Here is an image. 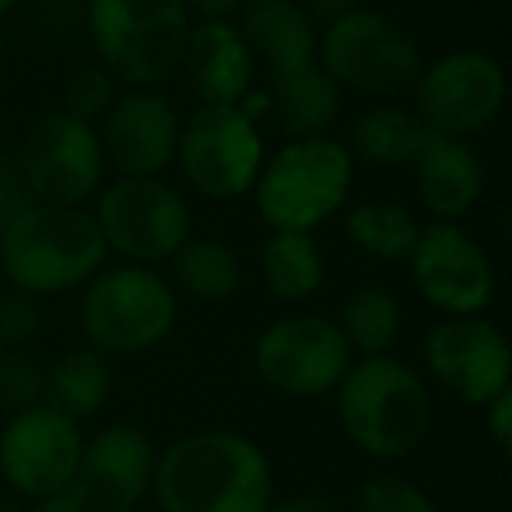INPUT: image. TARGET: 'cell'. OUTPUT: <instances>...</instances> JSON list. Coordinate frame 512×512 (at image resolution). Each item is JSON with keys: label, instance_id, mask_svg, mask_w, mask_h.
I'll list each match as a JSON object with an SVG mask.
<instances>
[{"label": "cell", "instance_id": "obj_8", "mask_svg": "<svg viewBox=\"0 0 512 512\" xmlns=\"http://www.w3.org/2000/svg\"><path fill=\"white\" fill-rule=\"evenodd\" d=\"M99 232L130 264H162L190 235V211L176 186L158 176H123L99 200Z\"/></svg>", "mask_w": 512, "mask_h": 512}, {"label": "cell", "instance_id": "obj_11", "mask_svg": "<svg viewBox=\"0 0 512 512\" xmlns=\"http://www.w3.org/2000/svg\"><path fill=\"white\" fill-rule=\"evenodd\" d=\"M39 204L81 207L102 183V141L92 123L71 113H46L25 137L18 155Z\"/></svg>", "mask_w": 512, "mask_h": 512}, {"label": "cell", "instance_id": "obj_30", "mask_svg": "<svg viewBox=\"0 0 512 512\" xmlns=\"http://www.w3.org/2000/svg\"><path fill=\"white\" fill-rule=\"evenodd\" d=\"M116 102V78L102 67H81L71 81H67V109L64 113L78 116V120L92 123L109 113Z\"/></svg>", "mask_w": 512, "mask_h": 512}, {"label": "cell", "instance_id": "obj_17", "mask_svg": "<svg viewBox=\"0 0 512 512\" xmlns=\"http://www.w3.org/2000/svg\"><path fill=\"white\" fill-rule=\"evenodd\" d=\"M179 120L158 92H130L113 102L102 127V151L123 176H158L176 158Z\"/></svg>", "mask_w": 512, "mask_h": 512}, {"label": "cell", "instance_id": "obj_23", "mask_svg": "<svg viewBox=\"0 0 512 512\" xmlns=\"http://www.w3.org/2000/svg\"><path fill=\"white\" fill-rule=\"evenodd\" d=\"M43 393L46 407L60 411L64 418H92L109 397V365L102 351L78 348L64 355L50 369V376H43Z\"/></svg>", "mask_w": 512, "mask_h": 512}, {"label": "cell", "instance_id": "obj_6", "mask_svg": "<svg viewBox=\"0 0 512 512\" xmlns=\"http://www.w3.org/2000/svg\"><path fill=\"white\" fill-rule=\"evenodd\" d=\"M323 71L344 88L376 99H397L411 92L421 67L414 39L379 11L355 8L327 25L320 43Z\"/></svg>", "mask_w": 512, "mask_h": 512}, {"label": "cell", "instance_id": "obj_2", "mask_svg": "<svg viewBox=\"0 0 512 512\" xmlns=\"http://www.w3.org/2000/svg\"><path fill=\"white\" fill-rule=\"evenodd\" d=\"M337 414L358 449L397 460L414 453L432 428V397L411 365L365 355L337 383Z\"/></svg>", "mask_w": 512, "mask_h": 512}, {"label": "cell", "instance_id": "obj_20", "mask_svg": "<svg viewBox=\"0 0 512 512\" xmlns=\"http://www.w3.org/2000/svg\"><path fill=\"white\" fill-rule=\"evenodd\" d=\"M239 36L271 74L316 64V22L295 0H246Z\"/></svg>", "mask_w": 512, "mask_h": 512}, {"label": "cell", "instance_id": "obj_29", "mask_svg": "<svg viewBox=\"0 0 512 512\" xmlns=\"http://www.w3.org/2000/svg\"><path fill=\"white\" fill-rule=\"evenodd\" d=\"M43 397V369L25 351H0V407L25 411Z\"/></svg>", "mask_w": 512, "mask_h": 512}, {"label": "cell", "instance_id": "obj_27", "mask_svg": "<svg viewBox=\"0 0 512 512\" xmlns=\"http://www.w3.org/2000/svg\"><path fill=\"white\" fill-rule=\"evenodd\" d=\"M341 334L362 355H386L400 334V302L379 285H365L344 302Z\"/></svg>", "mask_w": 512, "mask_h": 512}, {"label": "cell", "instance_id": "obj_36", "mask_svg": "<svg viewBox=\"0 0 512 512\" xmlns=\"http://www.w3.org/2000/svg\"><path fill=\"white\" fill-rule=\"evenodd\" d=\"M267 512H344L337 502L320 495H299V498H285L278 505H267Z\"/></svg>", "mask_w": 512, "mask_h": 512}, {"label": "cell", "instance_id": "obj_16", "mask_svg": "<svg viewBox=\"0 0 512 512\" xmlns=\"http://www.w3.org/2000/svg\"><path fill=\"white\" fill-rule=\"evenodd\" d=\"M155 474V446L134 425H109L81 446L74 495L88 512H134Z\"/></svg>", "mask_w": 512, "mask_h": 512}, {"label": "cell", "instance_id": "obj_21", "mask_svg": "<svg viewBox=\"0 0 512 512\" xmlns=\"http://www.w3.org/2000/svg\"><path fill=\"white\" fill-rule=\"evenodd\" d=\"M271 106L278 123L295 141L302 137H323L341 109V85L323 67L306 64L292 71H274L271 78Z\"/></svg>", "mask_w": 512, "mask_h": 512}, {"label": "cell", "instance_id": "obj_37", "mask_svg": "<svg viewBox=\"0 0 512 512\" xmlns=\"http://www.w3.org/2000/svg\"><path fill=\"white\" fill-rule=\"evenodd\" d=\"M242 4H246V0H186V8L197 11L204 22H225V18L235 15Z\"/></svg>", "mask_w": 512, "mask_h": 512}, {"label": "cell", "instance_id": "obj_10", "mask_svg": "<svg viewBox=\"0 0 512 512\" xmlns=\"http://www.w3.org/2000/svg\"><path fill=\"white\" fill-rule=\"evenodd\" d=\"M414 116L439 137L484 130L505 102V74L488 53L456 50L435 60L414 81Z\"/></svg>", "mask_w": 512, "mask_h": 512}, {"label": "cell", "instance_id": "obj_38", "mask_svg": "<svg viewBox=\"0 0 512 512\" xmlns=\"http://www.w3.org/2000/svg\"><path fill=\"white\" fill-rule=\"evenodd\" d=\"M18 4H22V0H0V15H8V11L18 8Z\"/></svg>", "mask_w": 512, "mask_h": 512}, {"label": "cell", "instance_id": "obj_18", "mask_svg": "<svg viewBox=\"0 0 512 512\" xmlns=\"http://www.w3.org/2000/svg\"><path fill=\"white\" fill-rule=\"evenodd\" d=\"M183 67L204 106H239L253 85V53L228 22H200L190 29Z\"/></svg>", "mask_w": 512, "mask_h": 512}, {"label": "cell", "instance_id": "obj_1", "mask_svg": "<svg viewBox=\"0 0 512 512\" xmlns=\"http://www.w3.org/2000/svg\"><path fill=\"white\" fill-rule=\"evenodd\" d=\"M155 495L165 512H267L271 463L249 439L200 432L155 460Z\"/></svg>", "mask_w": 512, "mask_h": 512}, {"label": "cell", "instance_id": "obj_7", "mask_svg": "<svg viewBox=\"0 0 512 512\" xmlns=\"http://www.w3.org/2000/svg\"><path fill=\"white\" fill-rule=\"evenodd\" d=\"M176 323V295L141 264L116 267L92 281L81 302V327L95 351L137 355L165 341Z\"/></svg>", "mask_w": 512, "mask_h": 512}, {"label": "cell", "instance_id": "obj_9", "mask_svg": "<svg viewBox=\"0 0 512 512\" xmlns=\"http://www.w3.org/2000/svg\"><path fill=\"white\" fill-rule=\"evenodd\" d=\"M179 165L193 190L211 200L242 197L260 176L264 144L239 106H200L179 130Z\"/></svg>", "mask_w": 512, "mask_h": 512}, {"label": "cell", "instance_id": "obj_39", "mask_svg": "<svg viewBox=\"0 0 512 512\" xmlns=\"http://www.w3.org/2000/svg\"><path fill=\"white\" fill-rule=\"evenodd\" d=\"M0 60H4V36H0Z\"/></svg>", "mask_w": 512, "mask_h": 512}, {"label": "cell", "instance_id": "obj_33", "mask_svg": "<svg viewBox=\"0 0 512 512\" xmlns=\"http://www.w3.org/2000/svg\"><path fill=\"white\" fill-rule=\"evenodd\" d=\"M484 418H488V432L495 439L498 453H509L512 449V386H505L502 393L484 404Z\"/></svg>", "mask_w": 512, "mask_h": 512}, {"label": "cell", "instance_id": "obj_26", "mask_svg": "<svg viewBox=\"0 0 512 512\" xmlns=\"http://www.w3.org/2000/svg\"><path fill=\"white\" fill-rule=\"evenodd\" d=\"M172 260H176L179 288L200 302H225L239 288V260L218 239L183 242Z\"/></svg>", "mask_w": 512, "mask_h": 512}, {"label": "cell", "instance_id": "obj_14", "mask_svg": "<svg viewBox=\"0 0 512 512\" xmlns=\"http://www.w3.org/2000/svg\"><path fill=\"white\" fill-rule=\"evenodd\" d=\"M407 260L418 292L442 313L474 316L491 302L495 274L484 249L463 228L449 221L421 228Z\"/></svg>", "mask_w": 512, "mask_h": 512}, {"label": "cell", "instance_id": "obj_19", "mask_svg": "<svg viewBox=\"0 0 512 512\" xmlns=\"http://www.w3.org/2000/svg\"><path fill=\"white\" fill-rule=\"evenodd\" d=\"M421 204L439 218H463L484 190L481 158L460 137L428 134L421 155L414 158Z\"/></svg>", "mask_w": 512, "mask_h": 512}, {"label": "cell", "instance_id": "obj_35", "mask_svg": "<svg viewBox=\"0 0 512 512\" xmlns=\"http://www.w3.org/2000/svg\"><path fill=\"white\" fill-rule=\"evenodd\" d=\"M29 512H88V509L81 505V498L74 495V488H64V491H53V495L32 498Z\"/></svg>", "mask_w": 512, "mask_h": 512}, {"label": "cell", "instance_id": "obj_3", "mask_svg": "<svg viewBox=\"0 0 512 512\" xmlns=\"http://www.w3.org/2000/svg\"><path fill=\"white\" fill-rule=\"evenodd\" d=\"M106 239L81 207L32 204L0 232V271L29 295L78 288L99 271Z\"/></svg>", "mask_w": 512, "mask_h": 512}, {"label": "cell", "instance_id": "obj_25", "mask_svg": "<svg viewBox=\"0 0 512 512\" xmlns=\"http://www.w3.org/2000/svg\"><path fill=\"white\" fill-rule=\"evenodd\" d=\"M421 225L414 214L390 200H369L348 211V235L362 253L376 256V260H407L418 242Z\"/></svg>", "mask_w": 512, "mask_h": 512}, {"label": "cell", "instance_id": "obj_28", "mask_svg": "<svg viewBox=\"0 0 512 512\" xmlns=\"http://www.w3.org/2000/svg\"><path fill=\"white\" fill-rule=\"evenodd\" d=\"M351 512H439L435 502L411 481L400 477H372L358 488Z\"/></svg>", "mask_w": 512, "mask_h": 512}, {"label": "cell", "instance_id": "obj_34", "mask_svg": "<svg viewBox=\"0 0 512 512\" xmlns=\"http://www.w3.org/2000/svg\"><path fill=\"white\" fill-rule=\"evenodd\" d=\"M306 8V15L313 18V22H337V18H344L348 11H355V8H362L358 0H306L302 4Z\"/></svg>", "mask_w": 512, "mask_h": 512}, {"label": "cell", "instance_id": "obj_15", "mask_svg": "<svg viewBox=\"0 0 512 512\" xmlns=\"http://www.w3.org/2000/svg\"><path fill=\"white\" fill-rule=\"evenodd\" d=\"M428 372L453 397L470 407H484L509 386V344L477 316H449L428 330L425 341Z\"/></svg>", "mask_w": 512, "mask_h": 512}, {"label": "cell", "instance_id": "obj_13", "mask_svg": "<svg viewBox=\"0 0 512 512\" xmlns=\"http://www.w3.org/2000/svg\"><path fill=\"white\" fill-rule=\"evenodd\" d=\"M78 425L46 404L25 407L0 435V470L25 498H43L71 488L81 460Z\"/></svg>", "mask_w": 512, "mask_h": 512}, {"label": "cell", "instance_id": "obj_5", "mask_svg": "<svg viewBox=\"0 0 512 512\" xmlns=\"http://www.w3.org/2000/svg\"><path fill=\"white\" fill-rule=\"evenodd\" d=\"M256 207L278 232H309L344 204L351 190V151L330 137H302L256 176Z\"/></svg>", "mask_w": 512, "mask_h": 512}, {"label": "cell", "instance_id": "obj_31", "mask_svg": "<svg viewBox=\"0 0 512 512\" xmlns=\"http://www.w3.org/2000/svg\"><path fill=\"white\" fill-rule=\"evenodd\" d=\"M39 327H43V316H39L36 295L22 292V288L0 295V348L4 344L22 348L39 334Z\"/></svg>", "mask_w": 512, "mask_h": 512}, {"label": "cell", "instance_id": "obj_40", "mask_svg": "<svg viewBox=\"0 0 512 512\" xmlns=\"http://www.w3.org/2000/svg\"><path fill=\"white\" fill-rule=\"evenodd\" d=\"M0 351H4V348H0Z\"/></svg>", "mask_w": 512, "mask_h": 512}, {"label": "cell", "instance_id": "obj_22", "mask_svg": "<svg viewBox=\"0 0 512 512\" xmlns=\"http://www.w3.org/2000/svg\"><path fill=\"white\" fill-rule=\"evenodd\" d=\"M428 134L425 123L404 106H379L369 109L351 127V148L376 165H414L421 155Z\"/></svg>", "mask_w": 512, "mask_h": 512}, {"label": "cell", "instance_id": "obj_4", "mask_svg": "<svg viewBox=\"0 0 512 512\" xmlns=\"http://www.w3.org/2000/svg\"><path fill=\"white\" fill-rule=\"evenodd\" d=\"M88 25L106 71L134 88L169 81L193 29L186 0H92Z\"/></svg>", "mask_w": 512, "mask_h": 512}, {"label": "cell", "instance_id": "obj_32", "mask_svg": "<svg viewBox=\"0 0 512 512\" xmlns=\"http://www.w3.org/2000/svg\"><path fill=\"white\" fill-rule=\"evenodd\" d=\"M32 204H36V197H32L29 183H25L18 155L0 151V232H4L22 211H29Z\"/></svg>", "mask_w": 512, "mask_h": 512}, {"label": "cell", "instance_id": "obj_24", "mask_svg": "<svg viewBox=\"0 0 512 512\" xmlns=\"http://www.w3.org/2000/svg\"><path fill=\"white\" fill-rule=\"evenodd\" d=\"M264 281L274 299L299 302L323 285V256L309 232H274L264 246Z\"/></svg>", "mask_w": 512, "mask_h": 512}, {"label": "cell", "instance_id": "obj_12", "mask_svg": "<svg viewBox=\"0 0 512 512\" xmlns=\"http://www.w3.org/2000/svg\"><path fill=\"white\" fill-rule=\"evenodd\" d=\"M351 369V344L323 316H288L256 341V372L288 397L334 390Z\"/></svg>", "mask_w": 512, "mask_h": 512}]
</instances>
